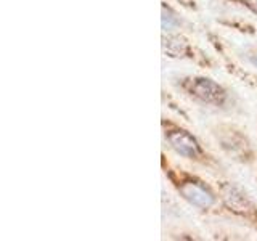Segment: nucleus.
Here are the masks:
<instances>
[{"label": "nucleus", "mask_w": 257, "mask_h": 241, "mask_svg": "<svg viewBox=\"0 0 257 241\" xmlns=\"http://www.w3.org/2000/svg\"><path fill=\"white\" fill-rule=\"evenodd\" d=\"M209 134L222 155L233 163L246 167L257 163V145L241 126L231 120H219L209 126Z\"/></svg>", "instance_id": "4"}, {"label": "nucleus", "mask_w": 257, "mask_h": 241, "mask_svg": "<svg viewBox=\"0 0 257 241\" xmlns=\"http://www.w3.org/2000/svg\"><path fill=\"white\" fill-rule=\"evenodd\" d=\"M225 2L244 8L247 13L257 16V0H225Z\"/></svg>", "instance_id": "9"}, {"label": "nucleus", "mask_w": 257, "mask_h": 241, "mask_svg": "<svg viewBox=\"0 0 257 241\" xmlns=\"http://www.w3.org/2000/svg\"><path fill=\"white\" fill-rule=\"evenodd\" d=\"M161 137L164 147L188 163L212 172H223L225 164L209 150L203 140L180 120L171 116H161Z\"/></svg>", "instance_id": "2"}, {"label": "nucleus", "mask_w": 257, "mask_h": 241, "mask_svg": "<svg viewBox=\"0 0 257 241\" xmlns=\"http://www.w3.org/2000/svg\"><path fill=\"white\" fill-rule=\"evenodd\" d=\"M225 217L239 220L246 227L257 231V199L239 183L219 179L215 182Z\"/></svg>", "instance_id": "5"}, {"label": "nucleus", "mask_w": 257, "mask_h": 241, "mask_svg": "<svg viewBox=\"0 0 257 241\" xmlns=\"http://www.w3.org/2000/svg\"><path fill=\"white\" fill-rule=\"evenodd\" d=\"M241 55H243L244 63H247L249 66H252L257 71V45L244 47V50L241 52Z\"/></svg>", "instance_id": "8"}, {"label": "nucleus", "mask_w": 257, "mask_h": 241, "mask_svg": "<svg viewBox=\"0 0 257 241\" xmlns=\"http://www.w3.org/2000/svg\"><path fill=\"white\" fill-rule=\"evenodd\" d=\"M161 171H163L164 179L177 193V196L195 211L204 215L225 217L215 183L206 180L203 175L196 174L195 171L177 164L167 156L166 151L161 153Z\"/></svg>", "instance_id": "1"}, {"label": "nucleus", "mask_w": 257, "mask_h": 241, "mask_svg": "<svg viewBox=\"0 0 257 241\" xmlns=\"http://www.w3.org/2000/svg\"><path fill=\"white\" fill-rule=\"evenodd\" d=\"M172 87L191 103L217 111H233L239 100L236 92L204 74H182L172 79Z\"/></svg>", "instance_id": "3"}, {"label": "nucleus", "mask_w": 257, "mask_h": 241, "mask_svg": "<svg viewBox=\"0 0 257 241\" xmlns=\"http://www.w3.org/2000/svg\"><path fill=\"white\" fill-rule=\"evenodd\" d=\"M161 29L163 32H187L193 29V24L171 2L163 0L161 2Z\"/></svg>", "instance_id": "7"}, {"label": "nucleus", "mask_w": 257, "mask_h": 241, "mask_svg": "<svg viewBox=\"0 0 257 241\" xmlns=\"http://www.w3.org/2000/svg\"><path fill=\"white\" fill-rule=\"evenodd\" d=\"M161 50L166 58L188 61L201 69H215L219 64L212 55L206 53V50L193 42L187 32H163Z\"/></svg>", "instance_id": "6"}, {"label": "nucleus", "mask_w": 257, "mask_h": 241, "mask_svg": "<svg viewBox=\"0 0 257 241\" xmlns=\"http://www.w3.org/2000/svg\"><path fill=\"white\" fill-rule=\"evenodd\" d=\"M175 2L179 4L180 7L187 8V10H190V12H198L199 10L198 0H175Z\"/></svg>", "instance_id": "10"}]
</instances>
